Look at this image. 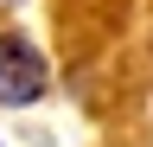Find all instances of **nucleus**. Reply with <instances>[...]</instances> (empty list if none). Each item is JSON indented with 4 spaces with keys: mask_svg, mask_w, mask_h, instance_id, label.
<instances>
[{
    "mask_svg": "<svg viewBox=\"0 0 153 147\" xmlns=\"http://www.w3.org/2000/svg\"><path fill=\"white\" fill-rule=\"evenodd\" d=\"M45 58H38L32 39H19V32H0V102L7 109H26L45 96Z\"/></svg>",
    "mask_w": 153,
    "mask_h": 147,
    "instance_id": "obj_1",
    "label": "nucleus"
}]
</instances>
